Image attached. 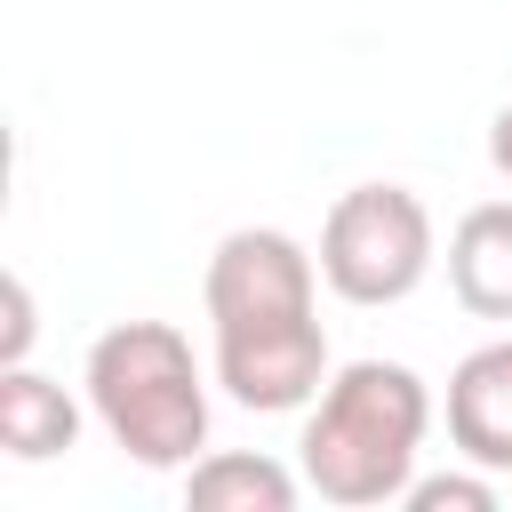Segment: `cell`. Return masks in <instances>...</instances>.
Instances as JSON below:
<instances>
[{
	"label": "cell",
	"mask_w": 512,
	"mask_h": 512,
	"mask_svg": "<svg viewBox=\"0 0 512 512\" xmlns=\"http://www.w3.org/2000/svg\"><path fill=\"white\" fill-rule=\"evenodd\" d=\"M208 336H216V384L256 408L288 416L312 408L328 384V328H320V256L280 224H240L216 240L208 280Z\"/></svg>",
	"instance_id": "6da1fadb"
},
{
	"label": "cell",
	"mask_w": 512,
	"mask_h": 512,
	"mask_svg": "<svg viewBox=\"0 0 512 512\" xmlns=\"http://www.w3.org/2000/svg\"><path fill=\"white\" fill-rule=\"evenodd\" d=\"M432 432V384L408 360H344L296 432V472L320 504H400Z\"/></svg>",
	"instance_id": "7a4b0ae2"
},
{
	"label": "cell",
	"mask_w": 512,
	"mask_h": 512,
	"mask_svg": "<svg viewBox=\"0 0 512 512\" xmlns=\"http://www.w3.org/2000/svg\"><path fill=\"white\" fill-rule=\"evenodd\" d=\"M88 416L104 440L144 472H184L208 456V376L192 360V336L168 320H112L88 344L80 368Z\"/></svg>",
	"instance_id": "3957f363"
},
{
	"label": "cell",
	"mask_w": 512,
	"mask_h": 512,
	"mask_svg": "<svg viewBox=\"0 0 512 512\" xmlns=\"http://www.w3.org/2000/svg\"><path fill=\"white\" fill-rule=\"evenodd\" d=\"M440 264V232H432V208L408 192V184H352L336 192L328 224H320V280L360 304V312H384V304H408Z\"/></svg>",
	"instance_id": "277c9868"
},
{
	"label": "cell",
	"mask_w": 512,
	"mask_h": 512,
	"mask_svg": "<svg viewBox=\"0 0 512 512\" xmlns=\"http://www.w3.org/2000/svg\"><path fill=\"white\" fill-rule=\"evenodd\" d=\"M448 448L496 480H512V336L480 344L448 376Z\"/></svg>",
	"instance_id": "5b68a950"
},
{
	"label": "cell",
	"mask_w": 512,
	"mask_h": 512,
	"mask_svg": "<svg viewBox=\"0 0 512 512\" xmlns=\"http://www.w3.org/2000/svg\"><path fill=\"white\" fill-rule=\"evenodd\" d=\"M448 288L472 320H512V200H480L448 232Z\"/></svg>",
	"instance_id": "8992f818"
},
{
	"label": "cell",
	"mask_w": 512,
	"mask_h": 512,
	"mask_svg": "<svg viewBox=\"0 0 512 512\" xmlns=\"http://www.w3.org/2000/svg\"><path fill=\"white\" fill-rule=\"evenodd\" d=\"M72 440H80V400H72L56 376H40L32 360L0 368V448H8L16 464H48V456H64Z\"/></svg>",
	"instance_id": "52a82bcc"
},
{
	"label": "cell",
	"mask_w": 512,
	"mask_h": 512,
	"mask_svg": "<svg viewBox=\"0 0 512 512\" xmlns=\"http://www.w3.org/2000/svg\"><path fill=\"white\" fill-rule=\"evenodd\" d=\"M304 472H288L280 456H248V448H208L200 464H184V504L192 512H296Z\"/></svg>",
	"instance_id": "ba28073f"
},
{
	"label": "cell",
	"mask_w": 512,
	"mask_h": 512,
	"mask_svg": "<svg viewBox=\"0 0 512 512\" xmlns=\"http://www.w3.org/2000/svg\"><path fill=\"white\" fill-rule=\"evenodd\" d=\"M408 512H496V472H416L408 480V496H400Z\"/></svg>",
	"instance_id": "9c48e42d"
},
{
	"label": "cell",
	"mask_w": 512,
	"mask_h": 512,
	"mask_svg": "<svg viewBox=\"0 0 512 512\" xmlns=\"http://www.w3.org/2000/svg\"><path fill=\"white\" fill-rule=\"evenodd\" d=\"M0 296H8V328H0V368H16V360L32 352V288H24V272H8V280H0Z\"/></svg>",
	"instance_id": "30bf717a"
},
{
	"label": "cell",
	"mask_w": 512,
	"mask_h": 512,
	"mask_svg": "<svg viewBox=\"0 0 512 512\" xmlns=\"http://www.w3.org/2000/svg\"><path fill=\"white\" fill-rule=\"evenodd\" d=\"M488 160H496V176L512 184V104H504V112L488 120Z\"/></svg>",
	"instance_id": "8fae6325"
}]
</instances>
